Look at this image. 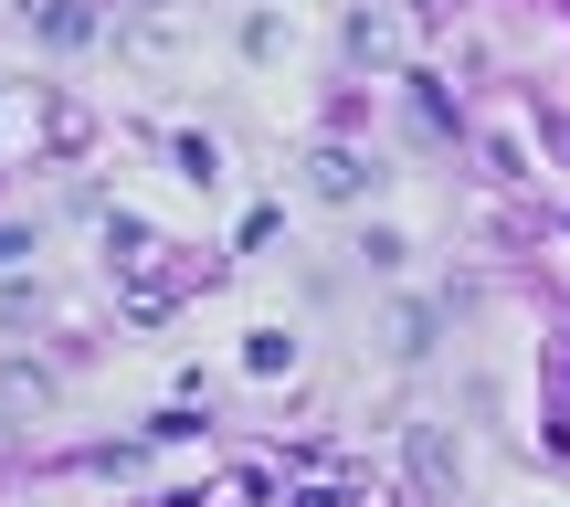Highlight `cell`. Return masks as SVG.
Listing matches in <instances>:
<instances>
[{"label": "cell", "mask_w": 570, "mask_h": 507, "mask_svg": "<svg viewBox=\"0 0 570 507\" xmlns=\"http://www.w3.org/2000/svg\"><path fill=\"white\" fill-rule=\"evenodd\" d=\"M106 254H117V285H127V318H169V296H180V285L202 275V254L159 244V233H148L138 212H117V223H106Z\"/></svg>", "instance_id": "cell-1"}, {"label": "cell", "mask_w": 570, "mask_h": 507, "mask_svg": "<svg viewBox=\"0 0 570 507\" xmlns=\"http://www.w3.org/2000/svg\"><path fill=\"white\" fill-rule=\"evenodd\" d=\"M348 64H370V75H402V64H412V11L360 0V11H348Z\"/></svg>", "instance_id": "cell-2"}, {"label": "cell", "mask_w": 570, "mask_h": 507, "mask_svg": "<svg viewBox=\"0 0 570 507\" xmlns=\"http://www.w3.org/2000/svg\"><path fill=\"white\" fill-rule=\"evenodd\" d=\"M412 487H423L433 507H454V487H465V455H454L444 423H412Z\"/></svg>", "instance_id": "cell-3"}, {"label": "cell", "mask_w": 570, "mask_h": 507, "mask_svg": "<svg viewBox=\"0 0 570 507\" xmlns=\"http://www.w3.org/2000/svg\"><path fill=\"white\" fill-rule=\"evenodd\" d=\"M370 181H381V169H370L348 138H327L317 159H306V191H317V202H370Z\"/></svg>", "instance_id": "cell-4"}, {"label": "cell", "mask_w": 570, "mask_h": 507, "mask_svg": "<svg viewBox=\"0 0 570 507\" xmlns=\"http://www.w3.org/2000/svg\"><path fill=\"white\" fill-rule=\"evenodd\" d=\"M0 402H11V412H42V402H53V370L11 360V370H0Z\"/></svg>", "instance_id": "cell-5"}, {"label": "cell", "mask_w": 570, "mask_h": 507, "mask_svg": "<svg viewBox=\"0 0 570 507\" xmlns=\"http://www.w3.org/2000/svg\"><path fill=\"white\" fill-rule=\"evenodd\" d=\"M85 32H96L85 0H42V42H85Z\"/></svg>", "instance_id": "cell-6"}, {"label": "cell", "mask_w": 570, "mask_h": 507, "mask_svg": "<svg viewBox=\"0 0 570 507\" xmlns=\"http://www.w3.org/2000/svg\"><path fill=\"white\" fill-rule=\"evenodd\" d=\"M169 159H180V181H190V191H212V181H223V148H212V138H180Z\"/></svg>", "instance_id": "cell-7"}, {"label": "cell", "mask_w": 570, "mask_h": 507, "mask_svg": "<svg viewBox=\"0 0 570 507\" xmlns=\"http://www.w3.org/2000/svg\"><path fill=\"white\" fill-rule=\"evenodd\" d=\"M42 148H53V159H75V148H85V117H75V106H42Z\"/></svg>", "instance_id": "cell-8"}, {"label": "cell", "mask_w": 570, "mask_h": 507, "mask_svg": "<svg viewBox=\"0 0 570 507\" xmlns=\"http://www.w3.org/2000/svg\"><path fill=\"white\" fill-rule=\"evenodd\" d=\"M285 360H296V339H285V328H265V339H254V349H244V370H254V381H275V370H285Z\"/></svg>", "instance_id": "cell-9"}, {"label": "cell", "mask_w": 570, "mask_h": 507, "mask_svg": "<svg viewBox=\"0 0 570 507\" xmlns=\"http://www.w3.org/2000/svg\"><path fill=\"white\" fill-rule=\"evenodd\" d=\"M285 507H360V487H296Z\"/></svg>", "instance_id": "cell-10"}, {"label": "cell", "mask_w": 570, "mask_h": 507, "mask_svg": "<svg viewBox=\"0 0 570 507\" xmlns=\"http://www.w3.org/2000/svg\"><path fill=\"white\" fill-rule=\"evenodd\" d=\"M11 264H32V233H11V223H0V275H11Z\"/></svg>", "instance_id": "cell-11"}, {"label": "cell", "mask_w": 570, "mask_h": 507, "mask_svg": "<svg viewBox=\"0 0 570 507\" xmlns=\"http://www.w3.org/2000/svg\"><path fill=\"white\" fill-rule=\"evenodd\" d=\"M402 11H412V21H433V11H444V0H402Z\"/></svg>", "instance_id": "cell-12"}, {"label": "cell", "mask_w": 570, "mask_h": 507, "mask_svg": "<svg viewBox=\"0 0 570 507\" xmlns=\"http://www.w3.org/2000/svg\"><path fill=\"white\" fill-rule=\"evenodd\" d=\"M148 11H180V0H148Z\"/></svg>", "instance_id": "cell-13"}]
</instances>
